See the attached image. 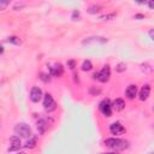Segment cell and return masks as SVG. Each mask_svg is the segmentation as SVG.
<instances>
[{
    "mask_svg": "<svg viewBox=\"0 0 154 154\" xmlns=\"http://www.w3.org/2000/svg\"><path fill=\"white\" fill-rule=\"evenodd\" d=\"M105 144L112 149H116V150H123V149H126L129 147V143L128 141L125 140H122V138H107L105 141Z\"/></svg>",
    "mask_w": 154,
    "mask_h": 154,
    "instance_id": "obj_1",
    "label": "cell"
},
{
    "mask_svg": "<svg viewBox=\"0 0 154 154\" xmlns=\"http://www.w3.org/2000/svg\"><path fill=\"white\" fill-rule=\"evenodd\" d=\"M14 131H16V134H17L18 136L24 137V138H28V137L31 136V129H30V126H29L28 124H25V123H19V124H17V125L14 126Z\"/></svg>",
    "mask_w": 154,
    "mask_h": 154,
    "instance_id": "obj_2",
    "label": "cell"
},
{
    "mask_svg": "<svg viewBox=\"0 0 154 154\" xmlns=\"http://www.w3.org/2000/svg\"><path fill=\"white\" fill-rule=\"evenodd\" d=\"M43 107H45V109L48 111V112H52V111H54V109L57 108V103H55L53 96H52L51 94H48V93L45 95V99H43Z\"/></svg>",
    "mask_w": 154,
    "mask_h": 154,
    "instance_id": "obj_3",
    "label": "cell"
},
{
    "mask_svg": "<svg viewBox=\"0 0 154 154\" xmlns=\"http://www.w3.org/2000/svg\"><path fill=\"white\" fill-rule=\"evenodd\" d=\"M100 111L102 112V114H105L106 117H111L112 116V105L109 102L108 99H105L100 102Z\"/></svg>",
    "mask_w": 154,
    "mask_h": 154,
    "instance_id": "obj_4",
    "label": "cell"
},
{
    "mask_svg": "<svg viewBox=\"0 0 154 154\" xmlns=\"http://www.w3.org/2000/svg\"><path fill=\"white\" fill-rule=\"evenodd\" d=\"M109 77H111V70H109V66L108 65L103 66V69L100 72H97V79L100 82H102V83L107 82L109 79Z\"/></svg>",
    "mask_w": 154,
    "mask_h": 154,
    "instance_id": "obj_5",
    "label": "cell"
},
{
    "mask_svg": "<svg viewBox=\"0 0 154 154\" xmlns=\"http://www.w3.org/2000/svg\"><path fill=\"white\" fill-rule=\"evenodd\" d=\"M10 143L11 146L8 147V152H16V150H19V148L22 147V142H20V138L19 136H12L10 138Z\"/></svg>",
    "mask_w": 154,
    "mask_h": 154,
    "instance_id": "obj_6",
    "label": "cell"
},
{
    "mask_svg": "<svg viewBox=\"0 0 154 154\" xmlns=\"http://www.w3.org/2000/svg\"><path fill=\"white\" fill-rule=\"evenodd\" d=\"M42 97V90L38 87H32L30 90V99L32 102H38Z\"/></svg>",
    "mask_w": 154,
    "mask_h": 154,
    "instance_id": "obj_7",
    "label": "cell"
},
{
    "mask_svg": "<svg viewBox=\"0 0 154 154\" xmlns=\"http://www.w3.org/2000/svg\"><path fill=\"white\" fill-rule=\"evenodd\" d=\"M109 131L113 135H120V134L125 132V129L119 122H117V123H113V124L109 125Z\"/></svg>",
    "mask_w": 154,
    "mask_h": 154,
    "instance_id": "obj_8",
    "label": "cell"
},
{
    "mask_svg": "<svg viewBox=\"0 0 154 154\" xmlns=\"http://www.w3.org/2000/svg\"><path fill=\"white\" fill-rule=\"evenodd\" d=\"M149 94H150V85L149 84H144L142 87V89L140 90V100L141 101L147 100L148 96H149Z\"/></svg>",
    "mask_w": 154,
    "mask_h": 154,
    "instance_id": "obj_9",
    "label": "cell"
},
{
    "mask_svg": "<svg viewBox=\"0 0 154 154\" xmlns=\"http://www.w3.org/2000/svg\"><path fill=\"white\" fill-rule=\"evenodd\" d=\"M64 72V69H63V65L61 64H55L53 67H51V75L52 76H55V77H60Z\"/></svg>",
    "mask_w": 154,
    "mask_h": 154,
    "instance_id": "obj_10",
    "label": "cell"
},
{
    "mask_svg": "<svg viewBox=\"0 0 154 154\" xmlns=\"http://www.w3.org/2000/svg\"><path fill=\"white\" fill-rule=\"evenodd\" d=\"M126 96L130 99V100H134L136 94H137V87L135 84H130L128 88H126Z\"/></svg>",
    "mask_w": 154,
    "mask_h": 154,
    "instance_id": "obj_11",
    "label": "cell"
},
{
    "mask_svg": "<svg viewBox=\"0 0 154 154\" xmlns=\"http://www.w3.org/2000/svg\"><path fill=\"white\" fill-rule=\"evenodd\" d=\"M47 129H48V123H47L45 119H40V120L37 122V130H38V132L42 135V134L46 132Z\"/></svg>",
    "mask_w": 154,
    "mask_h": 154,
    "instance_id": "obj_12",
    "label": "cell"
},
{
    "mask_svg": "<svg viewBox=\"0 0 154 154\" xmlns=\"http://www.w3.org/2000/svg\"><path fill=\"white\" fill-rule=\"evenodd\" d=\"M112 107H113L116 111H122V109H124V107H125V102H124L123 99H116V100L113 101Z\"/></svg>",
    "mask_w": 154,
    "mask_h": 154,
    "instance_id": "obj_13",
    "label": "cell"
},
{
    "mask_svg": "<svg viewBox=\"0 0 154 154\" xmlns=\"http://www.w3.org/2000/svg\"><path fill=\"white\" fill-rule=\"evenodd\" d=\"M37 143V136H30L25 143V148H34Z\"/></svg>",
    "mask_w": 154,
    "mask_h": 154,
    "instance_id": "obj_14",
    "label": "cell"
},
{
    "mask_svg": "<svg viewBox=\"0 0 154 154\" xmlns=\"http://www.w3.org/2000/svg\"><path fill=\"white\" fill-rule=\"evenodd\" d=\"M81 69H82L83 71H90V70L93 69L91 61H90V60H84L83 64H82V66H81Z\"/></svg>",
    "mask_w": 154,
    "mask_h": 154,
    "instance_id": "obj_15",
    "label": "cell"
},
{
    "mask_svg": "<svg viewBox=\"0 0 154 154\" xmlns=\"http://www.w3.org/2000/svg\"><path fill=\"white\" fill-rule=\"evenodd\" d=\"M101 6L100 5H93V6H90L89 8H88V12L89 13H97V12H100L101 11Z\"/></svg>",
    "mask_w": 154,
    "mask_h": 154,
    "instance_id": "obj_16",
    "label": "cell"
},
{
    "mask_svg": "<svg viewBox=\"0 0 154 154\" xmlns=\"http://www.w3.org/2000/svg\"><path fill=\"white\" fill-rule=\"evenodd\" d=\"M125 70H126V65H125L124 63L118 64L117 67H116V71H117V72H123V71H125Z\"/></svg>",
    "mask_w": 154,
    "mask_h": 154,
    "instance_id": "obj_17",
    "label": "cell"
},
{
    "mask_svg": "<svg viewBox=\"0 0 154 154\" xmlns=\"http://www.w3.org/2000/svg\"><path fill=\"white\" fill-rule=\"evenodd\" d=\"M114 17H116V13H111V14L101 16V17H100V19H101V20H109V19H112V18H114Z\"/></svg>",
    "mask_w": 154,
    "mask_h": 154,
    "instance_id": "obj_18",
    "label": "cell"
},
{
    "mask_svg": "<svg viewBox=\"0 0 154 154\" xmlns=\"http://www.w3.org/2000/svg\"><path fill=\"white\" fill-rule=\"evenodd\" d=\"M7 41H8V42H12V43H16V45H19V43H20L19 38H17L16 36H11V37H8Z\"/></svg>",
    "mask_w": 154,
    "mask_h": 154,
    "instance_id": "obj_19",
    "label": "cell"
},
{
    "mask_svg": "<svg viewBox=\"0 0 154 154\" xmlns=\"http://www.w3.org/2000/svg\"><path fill=\"white\" fill-rule=\"evenodd\" d=\"M40 76H41L40 78H41L43 82H49V81H51V76H49V75H46V73H41Z\"/></svg>",
    "mask_w": 154,
    "mask_h": 154,
    "instance_id": "obj_20",
    "label": "cell"
},
{
    "mask_svg": "<svg viewBox=\"0 0 154 154\" xmlns=\"http://www.w3.org/2000/svg\"><path fill=\"white\" fill-rule=\"evenodd\" d=\"M8 5H10V1H1V0H0V11L5 10Z\"/></svg>",
    "mask_w": 154,
    "mask_h": 154,
    "instance_id": "obj_21",
    "label": "cell"
},
{
    "mask_svg": "<svg viewBox=\"0 0 154 154\" xmlns=\"http://www.w3.org/2000/svg\"><path fill=\"white\" fill-rule=\"evenodd\" d=\"M78 16H79V12H78L77 10H75V11H73V13H72V19H73V20H76V17L78 18Z\"/></svg>",
    "mask_w": 154,
    "mask_h": 154,
    "instance_id": "obj_22",
    "label": "cell"
},
{
    "mask_svg": "<svg viewBox=\"0 0 154 154\" xmlns=\"http://www.w3.org/2000/svg\"><path fill=\"white\" fill-rule=\"evenodd\" d=\"M67 65L70 66V69H75V65H76V64H75L73 60H69V61H67Z\"/></svg>",
    "mask_w": 154,
    "mask_h": 154,
    "instance_id": "obj_23",
    "label": "cell"
},
{
    "mask_svg": "<svg viewBox=\"0 0 154 154\" xmlns=\"http://www.w3.org/2000/svg\"><path fill=\"white\" fill-rule=\"evenodd\" d=\"M90 93H91V94H99V93H100V89H96V90L91 89V90H90Z\"/></svg>",
    "mask_w": 154,
    "mask_h": 154,
    "instance_id": "obj_24",
    "label": "cell"
},
{
    "mask_svg": "<svg viewBox=\"0 0 154 154\" xmlns=\"http://www.w3.org/2000/svg\"><path fill=\"white\" fill-rule=\"evenodd\" d=\"M153 34H154V31H153V29L149 31V36H150V38H153Z\"/></svg>",
    "mask_w": 154,
    "mask_h": 154,
    "instance_id": "obj_25",
    "label": "cell"
},
{
    "mask_svg": "<svg viewBox=\"0 0 154 154\" xmlns=\"http://www.w3.org/2000/svg\"><path fill=\"white\" fill-rule=\"evenodd\" d=\"M93 78H94V79H97V72H95V73L93 75Z\"/></svg>",
    "mask_w": 154,
    "mask_h": 154,
    "instance_id": "obj_26",
    "label": "cell"
},
{
    "mask_svg": "<svg viewBox=\"0 0 154 154\" xmlns=\"http://www.w3.org/2000/svg\"><path fill=\"white\" fill-rule=\"evenodd\" d=\"M135 18H143V16H142V14H136Z\"/></svg>",
    "mask_w": 154,
    "mask_h": 154,
    "instance_id": "obj_27",
    "label": "cell"
},
{
    "mask_svg": "<svg viewBox=\"0 0 154 154\" xmlns=\"http://www.w3.org/2000/svg\"><path fill=\"white\" fill-rule=\"evenodd\" d=\"M148 5H149V7H150V8H153V7H154V5H153V2H149Z\"/></svg>",
    "mask_w": 154,
    "mask_h": 154,
    "instance_id": "obj_28",
    "label": "cell"
},
{
    "mask_svg": "<svg viewBox=\"0 0 154 154\" xmlns=\"http://www.w3.org/2000/svg\"><path fill=\"white\" fill-rule=\"evenodd\" d=\"M17 154H25L24 152H17Z\"/></svg>",
    "mask_w": 154,
    "mask_h": 154,
    "instance_id": "obj_29",
    "label": "cell"
},
{
    "mask_svg": "<svg viewBox=\"0 0 154 154\" xmlns=\"http://www.w3.org/2000/svg\"><path fill=\"white\" fill-rule=\"evenodd\" d=\"M105 154H116V153H105Z\"/></svg>",
    "mask_w": 154,
    "mask_h": 154,
    "instance_id": "obj_30",
    "label": "cell"
}]
</instances>
